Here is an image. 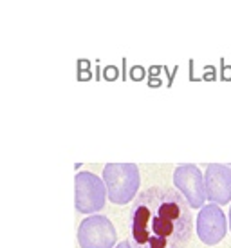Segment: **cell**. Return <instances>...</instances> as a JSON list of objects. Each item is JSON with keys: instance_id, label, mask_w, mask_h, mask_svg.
<instances>
[{"instance_id": "6da1fadb", "label": "cell", "mask_w": 231, "mask_h": 248, "mask_svg": "<svg viewBox=\"0 0 231 248\" xmlns=\"http://www.w3.org/2000/svg\"><path fill=\"white\" fill-rule=\"evenodd\" d=\"M190 208L177 188L150 186L139 192L129 212L132 248H184L193 234Z\"/></svg>"}, {"instance_id": "7a4b0ae2", "label": "cell", "mask_w": 231, "mask_h": 248, "mask_svg": "<svg viewBox=\"0 0 231 248\" xmlns=\"http://www.w3.org/2000/svg\"><path fill=\"white\" fill-rule=\"evenodd\" d=\"M101 176L109 201L114 205H127L134 201L141 185V176L136 163H107Z\"/></svg>"}, {"instance_id": "3957f363", "label": "cell", "mask_w": 231, "mask_h": 248, "mask_svg": "<svg viewBox=\"0 0 231 248\" xmlns=\"http://www.w3.org/2000/svg\"><path fill=\"white\" fill-rule=\"evenodd\" d=\"M107 186L100 176L88 170H82L74 178V205L82 214H92L103 210L107 203Z\"/></svg>"}, {"instance_id": "277c9868", "label": "cell", "mask_w": 231, "mask_h": 248, "mask_svg": "<svg viewBox=\"0 0 231 248\" xmlns=\"http://www.w3.org/2000/svg\"><path fill=\"white\" fill-rule=\"evenodd\" d=\"M78 243L82 248H114L116 228L107 216H87L78 228Z\"/></svg>"}, {"instance_id": "5b68a950", "label": "cell", "mask_w": 231, "mask_h": 248, "mask_svg": "<svg viewBox=\"0 0 231 248\" xmlns=\"http://www.w3.org/2000/svg\"><path fill=\"white\" fill-rule=\"evenodd\" d=\"M173 186L184 196V200L188 201L191 208L201 210L204 205L206 198V183H204V176L199 170L197 165L193 163H183L173 170Z\"/></svg>"}, {"instance_id": "8992f818", "label": "cell", "mask_w": 231, "mask_h": 248, "mask_svg": "<svg viewBox=\"0 0 231 248\" xmlns=\"http://www.w3.org/2000/svg\"><path fill=\"white\" fill-rule=\"evenodd\" d=\"M195 230H197L199 239L204 245H208V247L218 245L228 232V221H226L222 208L218 205H213V203L201 208L197 214Z\"/></svg>"}, {"instance_id": "52a82bcc", "label": "cell", "mask_w": 231, "mask_h": 248, "mask_svg": "<svg viewBox=\"0 0 231 248\" xmlns=\"http://www.w3.org/2000/svg\"><path fill=\"white\" fill-rule=\"evenodd\" d=\"M206 198L213 205H228L231 201V169L222 163H210L204 172Z\"/></svg>"}, {"instance_id": "ba28073f", "label": "cell", "mask_w": 231, "mask_h": 248, "mask_svg": "<svg viewBox=\"0 0 231 248\" xmlns=\"http://www.w3.org/2000/svg\"><path fill=\"white\" fill-rule=\"evenodd\" d=\"M116 248H132V245H130V241L127 239V241H121L116 245Z\"/></svg>"}, {"instance_id": "9c48e42d", "label": "cell", "mask_w": 231, "mask_h": 248, "mask_svg": "<svg viewBox=\"0 0 231 248\" xmlns=\"http://www.w3.org/2000/svg\"><path fill=\"white\" fill-rule=\"evenodd\" d=\"M228 223H230V228H231V208H230V217H228Z\"/></svg>"}]
</instances>
